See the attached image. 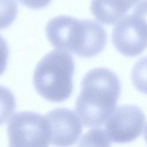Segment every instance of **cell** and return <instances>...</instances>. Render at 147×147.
<instances>
[{"label":"cell","mask_w":147,"mask_h":147,"mask_svg":"<svg viewBox=\"0 0 147 147\" xmlns=\"http://www.w3.org/2000/svg\"><path fill=\"white\" fill-rule=\"evenodd\" d=\"M145 115L138 106L132 105L118 107L107 120L106 133L115 143H127L136 140L143 131Z\"/></svg>","instance_id":"5b68a950"},{"label":"cell","mask_w":147,"mask_h":147,"mask_svg":"<svg viewBox=\"0 0 147 147\" xmlns=\"http://www.w3.org/2000/svg\"><path fill=\"white\" fill-rule=\"evenodd\" d=\"M132 15L147 34V0L141 1L134 8Z\"/></svg>","instance_id":"4fadbf2b"},{"label":"cell","mask_w":147,"mask_h":147,"mask_svg":"<svg viewBox=\"0 0 147 147\" xmlns=\"http://www.w3.org/2000/svg\"><path fill=\"white\" fill-rule=\"evenodd\" d=\"M24 6L33 9H40L46 7L52 0H19Z\"/></svg>","instance_id":"9a60e30c"},{"label":"cell","mask_w":147,"mask_h":147,"mask_svg":"<svg viewBox=\"0 0 147 147\" xmlns=\"http://www.w3.org/2000/svg\"><path fill=\"white\" fill-rule=\"evenodd\" d=\"M121 91L118 76L105 67L88 71L81 82L75 110L88 127L102 125L115 110Z\"/></svg>","instance_id":"6da1fadb"},{"label":"cell","mask_w":147,"mask_h":147,"mask_svg":"<svg viewBox=\"0 0 147 147\" xmlns=\"http://www.w3.org/2000/svg\"><path fill=\"white\" fill-rule=\"evenodd\" d=\"M111 142L106 132L101 128L88 130L81 138L78 147H110Z\"/></svg>","instance_id":"30bf717a"},{"label":"cell","mask_w":147,"mask_h":147,"mask_svg":"<svg viewBox=\"0 0 147 147\" xmlns=\"http://www.w3.org/2000/svg\"><path fill=\"white\" fill-rule=\"evenodd\" d=\"M74 71L73 57L64 51L53 50L37 64L33 78L34 87L48 101H64L73 91Z\"/></svg>","instance_id":"3957f363"},{"label":"cell","mask_w":147,"mask_h":147,"mask_svg":"<svg viewBox=\"0 0 147 147\" xmlns=\"http://www.w3.org/2000/svg\"><path fill=\"white\" fill-rule=\"evenodd\" d=\"M9 57V47L6 41L0 34V76L5 72Z\"/></svg>","instance_id":"5bb4252c"},{"label":"cell","mask_w":147,"mask_h":147,"mask_svg":"<svg viewBox=\"0 0 147 147\" xmlns=\"http://www.w3.org/2000/svg\"><path fill=\"white\" fill-rule=\"evenodd\" d=\"M9 147H49L50 131L45 117L33 111H21L9 120Z\"/></svg>","instance_id":"277c9868"},{"label":"cell","mask_w":147,"mask_h":147,"mask_svg":"<svg viewBox=\"0 0 147 147\" xmlns=\"http://www.w3.org/2000/svg\"><path fill=\"white\" fill-rule=\"evenodd\" d=\"M111 37L115 48L125 56H137L147 48V34L132 14L117 22Z\"/></svg>","instance_id":"52a82bcc"},{"label":"cell","mask_w":147,"mask_h":147,"mask_svg":"<svg viewBox=\"0 0 147 147\" xmlns=\"http://www.w3.org/2000/svg\"><path fill=\"white\" fill-rule=\"evenodd\" d=\"M16 99L11 91L0 85V125L5 123L15 111Z\"/></svg>","instance_id":"9c48e42d"},{"label":"cell","mask_w":147,"mask_h":147,"mask_svg":"<svg viewBox=\"0 0 147 147\" xmlns=\"http://www.w3.org/2000/svg\"><path fill=\"white\" fill-rule=\"evenodd\" d=\"M144 139L147 144V125L145 127V131H144Z\"/></svg>","instance_id":"2e32d148"},{"label":"cell","mask_w":147,"mask_h":147,"mask_svg":"<svg viewBox=\"0 0 147 147\" xmlns=\"http://www.w3.org/2000/svg\"><path fill=\"white\" fill-rule=\"evenodd\" d=\"M139 0H92L90 10L94 17L105 25H113Z\"/></svg>","instance_id":"ba28073f"},{"label":"cell","mask_w":147,"mask_h":147,"mask_svg":"<svg viewBox=\"0 0 147 147\" xmlns=\"http://www.w3.org/2000/svg\"><path fill=\"white\" fill-rule=\"evenodd\" d=\"M49 125L50 144L57 147L74 145L82 133V125L78 117L71 110L56 108L45 116Z\"/></svg>","instance_id":"8992f818"},{"label":"cell","mask_w":147,"mask_h":147,"mask_svg":"<svg viewBox=\"0 0 147 147\" xmlns=\"http://www.w3.org/2000/svg\"><path fill=\"white\" fill-rule=\"evenodd\" d=\"M17 13L18 5L16 0H0V29L11 25Z\"/></svg>","instance_id":"7c38bea8"},{"label":"cell","mask_w":147,"mask_h":147,"mask_svg":"<svg viewBox=\"0 0 147 147\" xmlns=\"http://www.w3.org/2000/svg\"><path fill=\"white\" fill-rule=\"evenodd\" d=\"M131 78L135 88L140 92L147 94V56L140 59L134 64Z\"/></svg>","instance_id":"8fae6325"},{"label":"cell","mask_w":147,"mask_h":147,"mask_svg":"<svg viewBox=\"0 0 147 147\" xmlns=\"http://www.w3.org/2000/svg\"><path fill=\"white\" fill-rule=\"evenodd\" d=\"M45 32L53 47L84 58L100 53L105 47L107 38L105 28L98 22L68 16H59L50 20L46 25Z\"/></svg>","instance_id":"7a4b0ae2"}]
</instances>
